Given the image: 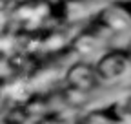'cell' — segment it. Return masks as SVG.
I'll list each match as a JSON object with an SVG mask.
<instances>
[{
    "label": "cell",
    "mask_w": 131,
    "mask_h": 124,
    "mask_svg": "<svg viewBox=\"0 0 131 124\" xmlns=\"http://www.w3.org/2000/svg\"><path fill=\"white\" fill-rule=\"evenodd\" d=\"M93 31L98 35L111 37V35H124L131 31V15L115 0L102 4L93 17H91Z\"/></svg>",
    "instance_id": "cell-2"
},
{
    "label": "cell",
    "mask_w": 131,
    "mask_h": 124,
    "mask_svg": "<svg viewBox=\"0 0 131 124\" xmlns=\"http://www.w3.org/2000/svg\"><path fill=\"white\" fill-rule=\"evenodd\" d=\"M77 124H118V122L113 117H109L102 108L93 106L77 119Z\"/></svg>",
    "instance_id": "cell-6"
},
{
    "label": "cell",
    "mask_w": 131,
    "mask_h": 124,
    "mask_svg": "<svg viewBox=\"0 0 131 124\" xmlns=\"http://www.w3.org/2000/svg\"><path fill=\"white\" fill-rule=\"evenodd\" d=\"M64 82H66V88L69 89H75V91H80L88 95L93 89L100 88V80H98V75L95 71V66L93 62H88L84 58H80L73 64H69L64 71Z\"/></svg>",
    "instance_id": "cell-3"
},
{
    "label": "cell",
    "mask_w": 131,
    "mask_h": 124,
    "mask_svg": "<svg viewBox=\"0 0 131 124\" xmlns=\"http://www.w3.org/2000/svg\"><path fill=\"white\" fill-rule=\"evenodd\" d=\"M124 48H126V49H127V53H129V55H131V35H129V37H127V42H126V44H124Z\"/></svg>",
    "instance_id": "cell-8"
},
{
    "label": "cell",
    "mask_w": 131,
    "mask_h": 124,
    "mask_svg": "<svg viewBox=\"0 0 131 124\" xmlns=\"http://www.w3.org/2000/svg\"><path fill=\"white\" fill-rule=\"evenodd\" d=\"M104 37L95 33V31H84V33L77 35L73 40H71V48L78 53V57L86 58V57H93L95 58L104 51Z\"/></svg>",
    "instance_id": "cell-5"
},
{
    "label": "cell",
    "mask_w": 131,
    "mask_h": 124,
    "mask_svg": "<svg viewBox=\"0 0 131 124\" xmlns=\"http://www.w3.org/2000/svg\"><path fill=\"white\" fill-rule=\"evenodd\" d=\"M102 86H115L131 77V55L126 48H107L93 60Z\"/></svg>",
    "instance_id": "cell-1"
},
{
    "label": "cell",
    "mask_w": 131,
    "mask_h": 124,
    "mask_svg": "<svg viewBox=\"0 0 131 124\" xmlns=\"http://www.w3.org/2000/svg\"><path fill=\"white\" fill-rule=\"evenodd\" d=\"M98 108H102L118 124H131V88L118 91L111 100L98 104Z\"/></svg>",
    "instance_id": "cell-4"
},
{
    "label": "cell",
    "mask_w": 131,
    "mask_h": 124,
    "mask_svg": "<svg viewBox=\"0 0 131 124\" xmlns=\"http://www.w3.org/2000/svg\"><path fill=\"white\" fill-rule=\"evenodd\" d=\"M115 2H118V4H120V6L131 15V0H115Z\"/></svg>",
    "instance_id": "cell-7"
}]
</instances>
